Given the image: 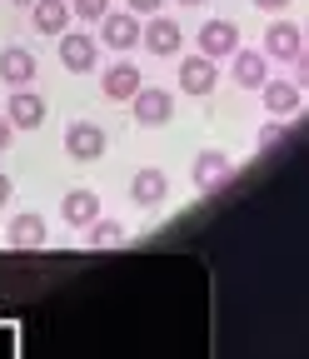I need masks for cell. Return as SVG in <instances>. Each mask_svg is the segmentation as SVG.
<instances>
[{"mask_svg": "<svg viewBox=\"0 0 309 359\" xmlns=\"http://www.w3.org/2000/svg\"><path fill=\"white\" fill-rule=\"evenodd\" d=\"M95 60H100L95 35H85V30H60V65H65L70 75L95 70Z\"/></svg>", "mask_w": 309, "mask_h": 359, "instance_id": "cell-1", "label": "cell"}, {"mask_svg": "<svg viewBox=\"0 0 309 359\" xmlns=\"http://www.w3.org/2000/svg\"><path fill=\"white\" fill-rule=\"evenodd\" d=\"M130 110H135L140 125H170L174 95H170V90H160V85H140L135 95H130Z\"/></svg>", "mask_w": 309, "mask_h": 359, "instance_id": "cell-2", "label": "cell"}, {"mask_svg": "<svg viewBox=\"0 0 309 359\" xmlns=\"http://www.w3.org/2000/svg\"><path fill=\"white\" fill-rule=\"evenodd\" d=\"M6 120H11V130H40L46 125V100H40L30 85H20L6 100Z\"/></svg>", "mask_w": 309, "mask_h": 359, "instance_id": "cell-3", "label": "cell"}, {"mask_svg": "<svg viewBox=\"0 0 309 359\" xmlns=\"http://www.w3.org/2000/svg\"><path fill=\"white\" fill-rule=\"evenodd\" d=\"M235 50H240V25H235V20H205V25H200V55L230 60Z\"/></svg>", "mask_w": 309, "mask_h": 359, "instance_id": "cell-4", "label": "cell"}, {"mask_svg": "<svg viewBox=\"0 0 309 359\" xmlns=\"http://www.w3.org/2000/svg\"><path fill=\"white\" fill-rule=\"evenodd\" d=\"M105 130L95 125V120H75L70 130H65V155L70 160H100L105 155Z\"/></svg>", "mask_w": 309, "mask_h": 359, "instance_id": "cell-5", "label": "cell"}, {"mask_svg": "<svg viewBox=\"0 0 309 359\" xmlns=\"http://www.w3.org/2000/svg\"><path fill=\"white\" fill-rule=\"evenodd\" d=\"M100 45H110V50H130V45H140V20L130 11H105L100 20Z\"/></svg>", "mask_w": 309, "mask_h": 359, "instance_id": "cell-6", "label": "cell"}, {"mask_svg": "<svg viewBox=\"0 0 309 359\" xmlns=\"http://www.w3.org/2000/svg\"><path fill=\"white\" fill-rule=\"evenodd\" d=\"M304 50V35H299V25L294 20H275V25H264V60H294Z\"/></svg>", "mask_w": 309, "mask_h": 359, "instance_id": "cell-7", "label": "cell"}, {"mask_svg": "<svg viewBox=\"0 0 309 359\" xmlns=\"http://www.w3.org/2000/svg\"><path fill=\"white\" fill-rule=\"evenodd\" d=\"M140 40H145L150 55H174L185 45V30H180V20H170V15H150V25H140Z\"/></svg>", "mask_w": 309, "mask_h": 359, "instance_id": "cell-8", "label": "cell"}, {"mask_svg": "<svg viewBox=\"0 0 309 359\" xmlns=\"http://www.w3.org/2000/svg\"><path fill=\"white\" fill-rule=\"evenodd\" d=\"M214 85H219V65L210 55H185L180 60V90L185 95H210Z\"/></svg>", "mask_w": 309, "mask_h": 359, "instance_id": "cell-9", "label": "cell"}, {"mask_svg": "<svg viewBox=\"0 0 309 359\" xmlns=\"http://www.w3.org/2000/svg\"><path fill=\"white\" fill-rule=\"evenodd\" d=\"M140 85H145V80H140V65H130V60H115V65H105V75H100L105 100H130Z\"/></svg>", "mask_w": 309, "mask_h": 359, "instance_id": "cell-10", "label": "cell"}, {"mask_svg": "<svg viewBox=\"0 0 309 359\" xmlns=\"http://www.w3.org/2000/svg\"><path fill=\"white\" fill-rule=\"evenodd\" d=\"M35 55L25 50V45H6V50H0V80H6L11 90H20V85H30L35 80Z\"/></svg>", "mask_w": 309, "mask_h": 359, "instance_id": "cell-11", "label": "cell"}, {"mask_svg": "<svg viewBox=\"0 0 309 359\" xmlns=\"http://www.w3.org/2000/svg\"><path fill=\"white\" fill-rule=\"evenodd\" d=\"M170 195V180H165V170H155V165H145V170H135V180H130V200L135 205H160Z\"/></svg>", "mask_w": 309, "mask_h": 359, "instance_id": "cell-12", "label": "cell"}, {"mask_svg": "<svg viewBox=\"0 0 309 359\" xmlns=\"http://www.w3.org/2000/svg\"><path fill=\"white\" fill-rule=\"evenodd\" d=\"M230 155L225 150H200L195 155V185L200 190H214V185H225V180H230Z\"/></svg>", "mask_w": 309, "mask_h": 359, "instance_id": "cell-13", "label": "cell"}, {"mask_svg": "<svg viewBox=\"0 0 309 359\" xmlns=\"http://www.w3.org/2000/svg\"><path fill=\"white\" fill-rule=\"evenodd\" d=\"M235 60V85H245V90H259L264 80H270V60H264V50H240L230 55Z\"/></svg>", "mask_w": 309, "mask_h": 359, "instance_id": "cell-14", "label": "cell"}, {"mask_svg": "<svg viewBox=\"0 0 309 359\" xmlns=\"http://www.w3.org/2000/svg\"><path fill=\"white\" fill-rule=\"evenodd\" d=\"M259 90H264V110H270L275 120H284V115L299 110V85L294 80H264Z\"/></svg>", "mask_w": 309, "mask_h": 359, "instance_id": "cell-15", "label": "cell"}, {"mask_svg": "<svg viewBox=\"0 0 309 359\" xmlns=\"http://www.w3.org/2000/svg\"><path fill=\"white\" fill-rule=\"evenodd\" d=\"M6 240L15 245V250H40V245H46V219H40V215H15L11 219V230H6Z\"/></svg>", "mask_w": 309, "mask_h": 359, "instance_id": "cell-16", "label": "cell"}, {"mask_svg": "<svg viewBox=\"0 0 309 359\" xmlns=\"http://www.w3.org/2000/svg\"><path fill=\"white\" fill-rule=\"evenodd\" d=\"M30 20H35L40 35H60V30L70 25V6H65V0H35V6H30Z\"/></svg>", "mask_w": 309, "mask_h": 359, "instance_id": "cell-17", "label": "cell"}, {"mask_svg": "<svg viewBox=\"0 0 309 359\" xmlns=\"http://www.w3.org/2000/svg\"><path fill=\"white\" fill-rule=\"evenodd\" d=\"M60 215H65V224H90L100 215V195L95 190H70L60 200Z\"/></svg>", "mask_w": 309, "mask_h": 359, "instance_id": "cell-18", "label": "cell"}, {"mask_svg": "<svg viewBox=\"0 0 309 359\" xmlns=\"http://www.w3.org/2000/svg\"><path fill=\"white\" fill-rule=\"evenodd\" d=\"M120 240H125V230H120L115 219H100V215L90 219V245H95V250H105V245H120Z\"/></svg>", "mask_w": 309, "mask_h": 359, "instance_id": "cell-19", "label": "cell"}, {"mask_svg": "<svg viewBox=\"0 0 309 359\" xmlns=\"http://www.w3.org/2000/svg\"><path fill=\"white\" fill-rule=\"evenodd\" d=\"M70 11H75L80 20H100V15L110 11V0H70Z\"/></svg>", "mask_w": 309, "mask_h": 359, "instance_id": "cell-20", "label": "cell"}, {"mask_svg": "<svg viewBox=\"0 0 309 359\" xmlns=\"http://www.w3.org/2000/svg\"><path fill=\"white\" fill-rule=\"evenodd\" d=\"M275 140H284V125L280 120H264L259 125V145H275Z\"/></svg>", "mask_w": 309, "mask_h": 359, "instance_id": "cell-21", "label": "cell"}, {"mask_svg": "<svg viewBox=\"0 0 309 359\" xmlns=\"http://www.w3.org/2000/svg\"><path fill=\"white\" fill-rule=\"evenodd\" d=\"M125 6H130V15H160L165 0H125Z\"/></svg>", "mask_w": 309, "mask_h": 359, "instance_id": "cell-22", "label": "cell"}, {"mask_svg": "<svg viewBox=\"0 0 309 359\" xmlns=\"http://www.w3.org/2000/svg\"><path fill=\"white\" fill-rule=\"evenodd\" d=\"M11 135H15V130H11V120L0 115V150H11Z\"/></svg>", "mask_w": 309, "mask_h": 359, "instance_id": "cell-23", "label": "cell"}, {"mask_svg": "<svg viewBox=\"0 0 309 359\" xmlns=\"http://www.w3.org/2000/svg\"><path fill=\"white\" fill-rule=\"evenodd\" d=\"M254 6H259V11H284L289 0H254Z\"/></svg>", "mask_w": 309, "mask_h": 359, "instance_id": "cell-24", "label": "cell"}, {"mask_svg": "<svg viewBox=\"0 0 309 359\" xmlns=\"http://www.w3.org/2000/svg\"><path fill=\"white\" fill-rule=\"evenodd\" d=\"M6 200H11V175L0 170V205H6Z\"/></svg>", "mask_w": 309, "mask_h": 359, "instance_id": "cell-25", "label": "cell"}, {"mask_svg": "<svg viewBox=\"0 0 309 359\" xmlns=\"http://www.w3.org/2000/svg\"><path fill=\"white\" fill-rule=\"evenodd\" d=\"M11 6H35V0H11Z\"/></svg>", "mask_w": 309, "mask_h": 359, "instance_id": "cell-26", "label": "cell"}, {"mask_svg": "<svg viewBox=\"0 0 309 359\" xmlns=\"http://www.w3.org/2000/svg\"><path fill=\"white\" fill-rule=\"evenodd\" d=\"M180 6H205V0H180Z\"/></svg>", "mask_w": 309, "mask_h": 359, "instance_id": "cell-27", "label": "cell"}]
</instances>
